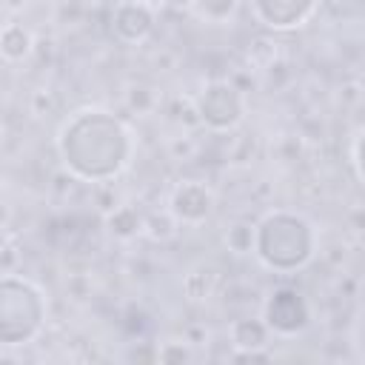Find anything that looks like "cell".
Here are the masks:
<instances>
[{"label": "cell", "instance_id": "18", "mask_svg": "<svg viewBox=\"0 0 365 365\" xmlns=\"http://www.w3.org/2000/svg\"><path fill=\"white\" fill-rule=\"evenodd\" d=\"M354 168H356L359 180L365 182V128L359 131V137H356V143H354Z\"/></svg>", "mask_w": 365, "mask_h": 365}, {"label": "cell", "instance_id": "14", "mask_svg": "<svg viewBox=\"0 0 365 365\" xmlns=\"http://www.w3.org/2000/svg\"><path fill=\"white\" fill-rule=\"evenodd\" d=\"M177 217L168 211V205H165V211L163 214H145V228H143V234L145 237H151L154 242H165V240H171L174 234H177Z\"/></svg>", "mask_w": 365, "mask_h": 365}, {"label": "cell", "instance_id": "3", "mask_svg": "<svg viewBox=\"0 0 365 365\" xmlns=\"http://www.w3.org/2000/svg\"><path fill=\"white\" fill-rule=\"evenodd\" d=\"M48 317V299L43 288L20 274L0 279V342L6 348L29 345L40 336Z\"/></svg>", "mask_w": 365, "mask_h": 365}, {"label": "cell", "instance_id": "1", "mask_svg": "<svg viewBox=\"0 0 365 365\" xmlns=\"http://www.w3.org/2000/svg\"><path fill=\"white\" fill-rule=\"evenodd\" d=\"M134 148L131 128L106 108H80L57 131L60 163L80 182H108L120 177Z\"/></svg>", "mask_w": 365, "mask_h": 365}, {"label": "cell", "instance_id": "4", "mask_svg": "<svg viewBox=\"0 0 365 365\" xmlns=\"http://www.w3.org/2000/svg\"><path fill=\"white\" fill-rule=\"evenodd\" d=\"M245 111H248V103L242 88H237L228 80H208L194 97L197 123L217 134L234 131L245 120Z\"/></svg>", "mask_w": 365, "mask_h": 365}, {"label": "cell", "instance_id": "13", "mask_svg": "<svg viewBox=\"0 0 365 365\" xmlns=\"http://www.w3.org/2000/svg\"><path fill=\"white\" fill-rule=\"evenodd\" d=\"M237 6H240V0H191V9L205 23H214V26L228 23L237 14Z\"/></svg>", "mask_w": 365, "mask_h": 365}, {"label": "cell", "instance_id": "9", "mask_svg": "<svg viewBox=\"0 0 365 365\" xmlns=\"http://www.w3.org/2000/svg\"><path fill=\"white\" fill-rule=\"evenodd\" d=\"M228 336L237 351H265L274 334L262 317H242L228 325Z\"/></svg>", "mask_w": 365, "mask_h": 365}, {"label": "cell", "instance_id": "8", "mask_svg": "<svg viewBox=\"0 0 365 365\" xmlns=\"http://www.w3.org/2000/svg\"><path fill=\"white\" fill-rule=\"evenodd\" d=\"M254 17L271 31H294L305 26L319 0H248Z\"/></svg>", "mask_w": 365, "mask_h": 365}, {"label": "cell", "instance_id": "12", "mask_svg": "<svg viewBox=\"0 0 365 365\" xmlns=\"http://www.w3.org/2000/svg\"><path fill=\"white\" fill-rule=\"evenodd\" d=\"M217 282H220V277H217L214 268L197 265V268H191V271L185 274L182 291H185V297H188L191 302H202V299H208V297L217 291Z\"/></svg>", "mask_w": 365, "mask_h": 365}, {"label": "cell", "instance_id": "16", "mask_svg": "<svg viewBox=\"0 0 365 365\" xmlns=\"http://www.w3.org/2000/svg\"><path fill=\"white\" fill-rule=\"evenodd\" d=\"M125 103H128V108H134V111L145 114V111H151V108H154L157 94H154V88H151V86L137 83V86H128V91H125Z\"/></svg>", "mask_w": 365, "mask_h": 365}, {"label": "cell", "instance_id": "11", "mask_svg": "<svg viewBox=\"0 0 365 365\" xmlns=\"http://www.w3.org/2000/svg\"><path fill=\"white\" fill-rule=\"evenodd\" d=\"M106 228H108V234L117 237V240H131V237L143 234V228H145V214H140L137 205H131V202H120L114 211L106 214Z\"/></svg>", "mask_w": 365, "mask_h": 365}, {"label": "cell", "instance_id": "17", "mask_svg": "<svg viewBox=\"0 0 365 365\" xmlns=\"http://www.w3.org/2000/svg\"><path fill=\"white\" fill-rule=\"evenodd\" d=\"M157 356L163 362H182V359H191V351L185 342H163V348H157Z\"/></svg>", "mask_w": 365, "mask_h": 365}, {"label": "cell", "instance_id": "15", "mask_svg": "<svg viewBox=\"0 0 365 365\" xmlns=\"http://www.w3.org/2000/svg\"><path fill=\"white\" fill-rule=\"evenodd\" d=\"M254 231H257V222H231L225 228V245L228 251L234 254H254Z\"/></svg>", "mask_w": 365, "mask_h": 365}, {"label": "cell", "instance_id": "10", "mask_svg": "<svg viewBox=\"0 0 365 365\" xmlns=\"http://www.w3.org/2000/svg\"><path fill=\"white\" fill-rule=\"evenodd\" d=\"M0 51H3L6 63H23L34 51V34L23 23L9 20L3 26V34H0Z\"/></svg>", "mask_w": 365, "mask_h": 365}, {"label": "cell", "instance_id": "6", "mask_svg": "<svg viewBox=\"0 0 365 365\" xmlns=\"http://www.w3.org/2000/svg\"><path fill=\"white\" fill-rule=\"evenodd\" d=\"M214 208L217 197L202 180H180L168 194V211L180 225H202L205 220H211Z\"/></svg>", "mask_w": 365, "mask_h": 365}, {"label": "cell", "instance_id": "7", "mask_svg": "<svg viewBox=\"0 0 365 365\" xmlns=\"http://www.w3.org/2000/svg\"><path fill=\"white\" fill-rule=\"evenodd\" d=\"M157 14L143 0H120L111 11V34L125 46H140L151 37Z\"/></svg>", "mask_w": 365, "mask_h": 365}, {"label": "cell", "instance_id": "2", "mask_svg": "<svg viewBox=\"0 0 365 365\" xmlns=\"http://www.w3.org/2000/svg\"><path fill=\"white\" fill-rule=\"evenodd\" d=\"M317 254V228L297 211H268L254 231V257L277 274L305 268Z\"/></svg>", "mask_w": 365, "mask_h": 365}, {"label": "cell", "instance_id": "5", "mask_svg": "<svg viewBox=\"0 0 365 365\" xmlns=\"http://www.w3.org/2000/svg\"><path fill=\"white\" fill-rule=\"evenodd\" d=\"M265 325L271 328L274 336H299L308 331L311 325V302L308 297L294 288V285H277L268 291L265 302H262V314Z\"/></svg>", "mask_w": 365, "mask_h": 365}]
</instances>
